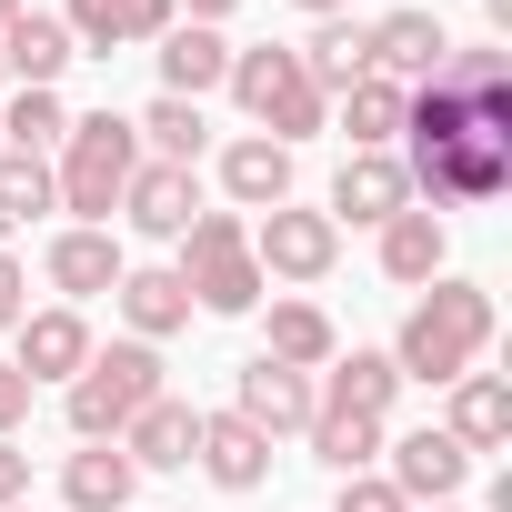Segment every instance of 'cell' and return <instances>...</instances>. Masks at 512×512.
Instances as JSON below:
<instances>
[{
	"label": "cell",
	"instance_id": "ac0fdd59",
	"mask_svg": "<svg viewBox=\"0 0 512 512\" xmlns=\"http://www.w3.org/2000/svg\"><path fill=\"white\" fill-rule=\"evenodd\" d=\"M312 392H322V412H362V422H392V402H402V372H392V352H332Z\"/></svg>",
	"mask_w": 512,
	"mask_h": 512
},
{
	"label": "cell",
	"instance_id": "e0dca14e",
	"mask_svg": "<svg viewBox=\"0 0 512 512\" xmlns=\"http://www.w3.org/2000/svg\"><path fill=\"white\" fill-rule=\"evenodd\" d=\"M442 51H452V31H442L432 11H382V21H372V71H382V81H402V91H412V81H432V71H442Z\"/></svg>",
	"mask_w": 512,
	"mask_h": 512
},
{
	"label": "cell",
	"instance_id": "74e56055",
	"mask_svg": "<svg viewBox=\"0 0 512 512\" xmlns=\"http://www.w3.org/2000/svg\"><path fill=\"white\" fill-rule=\"evenodd\" d=\"M292 11H312V21H332V11H352V0H292Z\"/></svg>",
	"mask_w": 512,
	"mask_h": 512
},
{
	"label": "cell",
	"instance_id": "7c38bea8",
	"mask_svg": "<svg viewBox=\"0 0 512 512\" xmlns=\"http://www.w3.org/2000/svg\"><path fill=\"white\" fill-rule=\"evenodd\" d=\"M191 211H201V171H181V161H141L131 191H121V221H131L141 241H181Z\"/></svg>",
	"mask_w": 512,
	"mask_h": 512
},
{
	"label": "cell",
	"instance_id": "3957f363",
	"mask_svg": "<svg viewBox=\"0 0 512 512\" xmlns=\"http://www.w3.org/2000/svg\"><path fill=\"white\" fill-rule=\"evenodd\" d=\"M171 272L191 282V312H262V292H272L262 262H251V221L241 211H191Z\"/></svg>",
	"mask_w": 512,
	"mask_h": 512
},
{
	"label": "cell",
	"instance_id": "52a82bcc",
	"mask_svg": "<svg viewBox=\"0 0 512 512\" xmlns=\"http://www.w3.org/2000/svg\"><path fill=\"white\" fill-rule=\"evenodd\" d=\"M251 262H262V282H322L342 262V231H332V211L282 201V211L251 221Z\"/></svg>",
	"mask_w": 512,
	"mask_h": 512
},
{
	"label": "cell",
	"instance_id": "277c9868",
	"mask_svg": "<svg viewBox=\"0 0 512 512\" xmlns=\"http://www.w3.org/2000/svg\"><path fill=\"white\" fill-rule=\"evenodd\" d=\"M241 111H251V131H262V141H312L322 121H332V101L302 81V51H282V41H262V51H231V81H221Z\"/></svg>",
	"mask_w": 512,
	"mask_h": 512
},
{
	"label": "cell",
	"instance_id": "484cf974",
	"mask_svg": "<svg viewBox=\"0 0 512 512\" xmlns=\"http://www.w3.org/2000/svg\"><path fill=\"white\" fill-rule=\"evenodd\" d=\"M191 442H201V412L191 402H151V412H131V432H121V452H131V472H181L191 462Z\"/></svg>",
	"mask_w": 512,
	"mask_h": 512
},
{
	"label": "cell",
	"instance_id": "2e32d148",
	"mask_svg": "<svg viewBox=\"0 0 512 512\" xmlns=\"http://www.w3.org/2000/svg\"><path fill=\"white\" fill-rule=\"evenodd\" d=\"M191 462H201L221 492H262V482H272V442L251 432L241 412H201V442H191Z\"/></svg>",
	"mask_w": 512,
	"mask_h": 512
},
{
	"label": "cell",
	"instance_id": "603a6c76",
	"mask_svg": "<svg viewBox=\"0 0 512 512\" xmlns=\"http://www.w3.org/2000/svg\"><path fill=\"white\" fill-rule=\"evenodd\" d=\"M111 302H121L131 342H151V352H161L171 332H191V282H181V272H121Z\"/></svg>",
	"mask_w": 512,
	"mask_h": 512
},
{
	"label": "cell",
	"instance_id": "9a60e30c",
	"mask_svg": "<svg viewBox=\"0 0 512 512\" xmlns=\"http://www.w3.org/2000/svg\"><path fill=\"white\" fill-rule=\"evenodd\" d=\"M41 272H51V292H61V302L81 312V302L121 292V272H131V262H121V241H111V231H81V221H71V231H51Z\"/></svg>",
	"mask_w": 512,
	"mask_h": 512
},
{
	"label": "cell",
	"instance_id": "d4e9b609",
	"mask_svg": "<svg viewBox=\"0 0 512 512\" xmlns=\"http://www.w3.org/2000/svg\"><path fill=\"white\" fill-rule=\"evenodd\" d=\"M131 492H141V472H131L121 442H81V452L61 462V502H71V512H131Z\"/></svg>",
	"mask_w": 512,
	"mask_h": 512
},
{
	"label": "cell",
	"instance_id": "30bf717a",
	"mask_svg": "<svg viewBox=\"0 0 512 512\" xmlns=\"http://www.w3.org/2000/svg\"><path fill=\"white\" fill-rule=\"evenodd\" d=\"M392 211H412V181H402V151H342V171H332V231H342V221L382 231Z\"/></svg>",
	"mask_w": 512,
	"mask_h": 512
},
{
	"label": "cell",
	"instance_id": "1f68e13d",
	"mask_svg": "<svg viewBox=\"0 0 512 512\" xmlns=\"http://www.w3.org/2000/svg\"><path fill=\"white\" fill-rule=\"evenodd\" d=\"M41 211H61V191H51V161H31V151H0V221H41Z\"/></svg>",
	"mask_w": 512,
	"mask_h": 512
},
{
	"label": "cell",
	"instance_id": "83f0119b",
	"mask_svg": "<svg viewBox=\"0 0 512 512\" xmlns=\"http://www.w3.org/2000/svg\"><path fill=\"white\" fill-rule=\"evenodd\" d=\"M131 141H141V161H181V171H201V151H211V121H201V101H151L141 121H131Z\"/></svg>",
	"mask_w": 512,
	"mask_h": 512
},
{
	"label": "cell",
	"instance_id": "d6986e66",
	"mask_svg": "<svg viewBox=\"0 0 512 512\" xmlns=\"http://www.w3.org/2000/svg\"><path fill=\"white\" fill-rule=\"evenodd\" d=\"M71 61H81V51H71V31H61L51 11H21L11 31H0V71H11V91H61Z\"/></svg>",
	"mask_w": 512,
	"mask_h": 512
},
{
	"label": "cell",
	"instance_id": "6da1fadb",
	"mask_svg": "<svg viewBox=\"0 0 512 512\" xmlns=\"http://www.w3.org/2000/svg\"><path fill=\"white\" fill-rule=\"evenodd\" d=\"M482 342H492V292L482 282H422V302L402 312V342H392V372L402 382H462L472 362H482Z\"/></svg>",
	"mask_w": 512,
	"mask_h": 512
},
{
	"label": "cell",
	"instance_id": "cb8c5ba5",
	"mask_svg": "<svg viewBox=\"0 0 512 512\" xmlns=\"http://www.w3.org/2000/svg\"><path fill=\"white\" fill-rule=\"evenodd\" d=\"M442 392H452V422H442V432H452L462 452H502V442H512V382H502V372H462V382H442Z\"/></svg>",
	"mask_w": 512,
	"mask_h": 512
},
{
	"label": "cell",
	"instance_id": "5bb4252c",
	"mask_svg": "<svg viewBox=\"0 0 512 512\" xmlns=\"http://www.w3.org/2000/svg\"><path fill=\"white\" fill-rule=\"evenodd\" d=\"M221 191H231V211L241 221H262V211H282L292 201V151L282 141H262V131H241V141H221Z\"/></svg>",
	"mask_w": 512,
	"mask_h": 512
},
{
	"label": "cell",
	"instance_id": "ba28073f",
	"mask_svg": "<svg viewBox=\"0 0 512 512\" xmlns=\"http://www.w3.org/2000/svg\"><path fill=\"white\" fill-rule=\"evenodd\" d=\"M231 412L262 432V442H282V432H312L322 392H312V372H292V362H262V352H251V362H241V382H231Z\"/></svg>",
	"mask_w": 512,
	"mask_h": 512
},
{
	"label": "cell",
	"instance_id": "f35d334b",
	"mask_svg": "<svg viewBox=\"0 0 512 512\" xmlns=\"http://www.w3.org/2000/svg\"><path fill=\"white\" fill-rule=\"evenodd\" d=\"M482 11H492V31H512V0H482Z\"/></svg>",
	"mask_w": 512,
	"mask_h": 512
},
{
	"label": "cell",
	"instance_id": "d590c367",
	"mask_svg": "<svg viewBox=\"0 0 512 512\" xmlns=\"http://www.w3.org/2000/svg\"><path fill=\"white\" fill-rule=\"evenodd\" d=\"M11 502H31V452L0 442V512H11Z\"/></svg>",
	"mask_w": 512,
	"mask_h": 512
},
{
	"label": "cell",
	"instance_id": "ab89813d",
	"mask_svg": "<svg viewBox=\"0 0 512 512\" xmlns=\"http://www.w3.org/2000/svg\"><path fill=\"white\" fill-rule=\"evenodd\" d=\"M21 11H31V0H0V31H11V21H21Z\"/></svg>",
	"mask_w": 512,
	"mask_h": 512
},
{
	"label": "cell",
	"instance_id": "8992f818",
	"mask_svg": "<svg viewBox=\"0 0 512 512\" xmlns=\"http://www.w3.org/2000/svg\"><path fill=\"white\" fill-rule=\"evenodd\" d=\"M402 181H412V201H502V181H512V141L502 131H462V141H412L402 151Z\"/></svg>",
	"mask_w": 512,
	"mask_h": 512
},
{
	"label": "cell",
	"instance_id": "7a4b0ae2",
	"mask_svg": "<svg viewBox=\"0 0 512 512\" xmlns=\"http://www.w3.org/2000/svg\"><path fill=\"white\" fill-rule=\"evenodd\" d=\"M131 171H141V141H131V121H121V111H81V121L61 131L51 191H61V211H71L81 231H111V211H121Z\"/></svg>",
	"mask_w": 512,
	"mask_h": 512
},
{
	"label": "cell",
	"instance_id": "4dcf8cb0",
	"mask_svg": "<svg viewBox=\"0 0 512 512\" xmlns=\"http://www.w3.org/2000/svg\"><path fill=\"white\" fill-rule=\"evenodd\" d=\"M312 462H322L332 482L372 472V462H382V422H362V412H312Z\"/></svg>",
	"mask_w": 512,
	"mask_h": 512
},
{
	"label": "cell",
	"instance_id": "8d00e7d4",
	"mask_svg": "<svg viewBox=\"0 0 512 512\" xmlns=\"http://www.w3.org/2000/svg\"><path fill=\"white\" fill-rule=\"evenodd\" d=\"M171 11H191V21L211 31V21H231V11H241V0H171Z\"/></svg>",
	"mask_w": 512,
	"mask_h": 512
},
{
	"label": "cell",
	"instance_id": "4316f807",
	"mask_svg": "<svg viewBox=\"0 0 512 512\" xmlns=\"http://www.w3.org/2000/svg\"><path fill=\"white\" fill-rule=\"evenodd\" d=\"M332 352H342V332H332V312H322V302H302V292H292V302H272V332H262V362H292V372H322Z\"/></svg>",
	"mask_w": 512,
	"mask_h": 512
},
{
	"label": "cell",
	"instance_id": "7bdbcfd3",
	"mask_svg": "<svg viewBox=\"0 0 512 512\" xmlns=\"http://www.w3.org/2000/svg\"><path fill=\"white\" fill-rule=\"evenodd\" d=\"M11 512H31V502H11Z\"/></svg>",
	"mask_w": 512,
	"mask_h": 512
},
{
	"label": "cell",
	"instance_id": "836d02e7",
	"mask_svg": "<svg viewBox=\"0 0 512 512\" xmlns=\"http://www.w3.org/2000/svg\"><path fill=\"white\" fill-rule=\"evenodd\" d=\"M21 312H31V272L0 251V332H21Z\"/></svg>",
	"mask_w": 512,
	"mask_h": 512
},
{
	"label": "cell",
	"instance_id": "b9f144b4",
	"mask_svg": "<svg viewBox=\"0 0 512 512\" xmlns=\"http://www.w3.org/2000/svg\"><path fill=\"white\" fill-rule=\"evenodd\" d=\"M0 91H11V71H0Z\"/></svg>",
	"mask_w": 512,
	"mask_h": 512
},
{
	"label": "cell",
	"instance_id": "5b68a950",
	"mask_svg": "<svg viewBox=\"0 0 512 512\" xmlns=\"http://www.w3.org/2000/svg\"><path fill=\"white\" fill-rule=\"evenodd\" d=\"M171 382H161V352L151 342H111V352H91L81 372H71V432L81 442H121L131 432V412H151Z\"/></svg>",
	"mask_w": 512,
	"mask_h": 512
},
{
	"label": "cell",
	"instance_id": "7402d4cb",
	"mask_svg": "<svg viewBox=\"0 0 512 512\" xmlns=\"http://www.w3.org/2000/svg\"><path fill=\"white\" fill-rule=\"evenodd\" d=\"M442 251H452V231H442V211H392L382 221V282H402V292H422V282H442Z\"/></svg>",
	"mask_w": 512,
	"mask_h": 512
},
{
	"label": "cell",
	"instance_id": "9c48e42d",
	"mask_svg": "<svg viewBox=\"0 0 512 512\" xmlns=\"http://www.w3.org/2000/svg\"><path fill=\"white\" fill-rule=\"evenodd\" d=\"M382 452H392V472H382V482H392L412 512H432V502H452V492L472 482V452H462L442 422H422V432H402V442H382Z\"/></svg>",
	"mask_w": 512,
	"mask_h": 512
},
{
	"label": "cell",
	"instance_id": "ffe728a7",
	"mask_svg": "<svg viewBox=\"0 0 512 512\" xmlns=\"http://www.w3.org/2000/svg\"><path fill=\"white\" fill-rule=\"evenodd\" d=\"M302 81L322 91V101H342L352 81H372V21H352V11H332L312 41H302Z\"/></svg>",
	"mask_w": 512,
	"mask_h": 512
},
{
	"label": "cell",
	"instance_id": "60d3db41",
	"mask_svg": "<svg viewBox=\"0 0 512 512\" xmlns=\"http://www.w3.org/2000/svg\"><path fill=\"white\" fill-rule=\"evenodd\" d=\"M432 512H462V502H432Z\"/></svg>",
	"mask_w": 512,
	"mask_h": 512
},
{
	"label": "cell",
	"instance_id": "44dd1931",
	"mask_svg": "<svg viewBox=\"0 0 512 512\" xmlns=\"http://www.w3.org/2000/svg\"><path fill=\"white\" fill-rule=\"evenodd\" d=\"M151 51H161V91H171V101H201V91H221V81H231V41H221V31H201V21H171Z\"/></svg>",
	"mask_w": 512,
	"mask_h": 512
},
{
	"label": "cell",
	"instance_id": "4fadbf2b",
	"mask_svg": "<svg viewBox=\"0 0 512 512\" xmlns=\"http://www.w3.org/2000/svg\"><path fill=\"white\" fill-rule=\"evenodd\" d=\"M181 11H171V0H71V11H61V31H71V51H141V41H161Z\"/></svg>",
	"mask_w": 512,
	"mask_h": 512
},
{
	"label": "cell",
	"instance_id": "e575fe53",
	"mask_svg": "<svg viewBox=\"0 0 512 512\" xmlns=\"http://www.w3.org/2000/svg\"><path fill=\"white\" fill-rule=\"evenodd\" d=\"M21 422H31V382L0 362V442H21Z\"/></svg>",
	"mask_w": 512,
	"mask_h": 512
},
{
	"label": "cell",
	"instance_id": "8fae6325",
	"mask_svg": "<svg viewBox=\"0 0 512 512\" xmlns=\"http://www.w3.org/2000/svg\"><path fill=\"white\" fill-rule=\"evenodd\" d=\"M11 342H21V352H11V372H21L31 392H41V382H71V372L101 352V342H91V322H81L71 302H51V312H21V332H11Z\"/></svg>",
	"mask_w": 512,
	"mask_h": 512
},
{
	"label": "cell",
	"instance_id": "f1b7e54d",
	"mask_svg": "<svg viewBox=\"0 0 512 512\" xmlns=\"http://www.w3.org/2000/svg\"><path fill=\"white\" fill-rule=\"evenodd\" d=\"M402 101H412V91H402V81H382V71H372V81H352V91L332 101V111H342V141H352V151H392V141H402Z\"/></svg>",
	"mask_w": 512,
	"mask_h": 512
},
{
	"label": "cell",
	"instance_id": "f546056e",
	"mask_svg": "<svg viewBox=\"0 0 512 512\" xmlns=\"http://www.w3.org/2000/svg\"><path fill=\"white\" fill-rule=\"evenodd\" d=\"M61 131H71L61 91H0V151H31V161H51V151H61Z\"/></svg>",
	"mask_w": 512,
	"mask_h": 512
},
{
	"label": "cell",
	"instance_id": "d6a6232c",
	"mask_svg": "<svg viewBox=\"0 0 512 512\" xmlns=\"http://www.w3.org/2000/svg\"><path fill=\"white\" fill-rule=\"evenodd\" d=\"M332 512H412V502H402V492H392V482H382V472H352V482H342V502H332Z\"/></svg>",
	"mask_w": 512,
	"mask_h": 512
}]
</instances>
